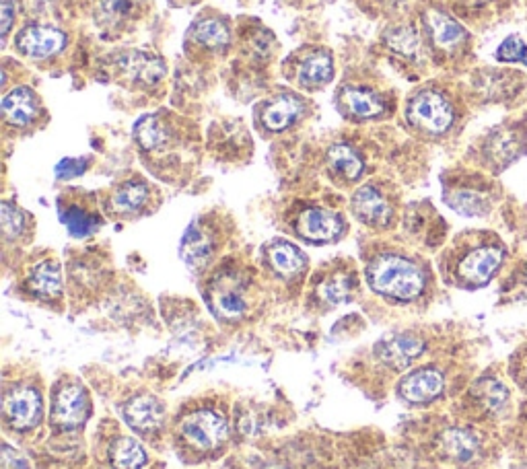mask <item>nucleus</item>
<instances>
[{"label":"nucleus","instance_id":"29","mask_svg":"<svg viewBox=\"0 0 527 469\" xmlns=\"http://www.w3.org/2000/svg\"><path fill=\"white\" fill-rule=\"evenodd\" d=\"M441 449L443 453L453 459V461H460V463H468L478 455L480 443L478 439L472 435L470 430L464 428H449L441 435Z\"/></svg>","mask_w":527,"mask_h":469},{"label":"nucleus","instance_id":"19","mask_svg":"<svg viewBox=\"0 0 527 469\" xmlns=\"http://www.w3.org/2000/svg\"><path fill=\"white\" fill-rule=\"evenodd\" d=\"M425 29L429 33L433 46L445 52L460 48L468 38L466 29L458 21L437 9H429L425 13Z\"/></svg>","mask_w":527,"mask_h":469},{"label":"nucleus","instance_id":"14","mask_svg":"<svg viewBox=\"0 0 527 469\" xmlns=\"http://www.w3.org/2000/svg\"><path fill=\"white\" fill-rule=\"evenodd\" d=\"M215 251H217V239L213 231H210V227H206L200 221L190 225L180 245V254L188 264V268L192 270L206 268L210 262H213Z\"/></svg>","mask_w":527,"mask_h":469},{"label":"nucleus","instance_id":"39","mask_svg":"<svg viewBox=\"0 0 527 469\" xmlns=\"http://www.w3.org/2000/svg\"><path fill=\"white\" fill-rule=\"evenodd\" d=\"M379 3H381V7H390L394 11H400V9L410 7L414 0H379Z\"/></svg>","mask_w":527,"mask_h":469},{"label":"nucleus","instance_id":"15","mask_svg":"<svg viewBox=\"0 0 527 469\" xmlns=\"http://www.w3.org/2000/svg\"><path fill=\"white\" fill-rule=\"evenodd\" d=\"M445 381L443 375L435 369H420L414 373H408L400 385L398 393L406 404H429L437 400L443 393Z\"/></svg>","mask_w":527,"mask_h":469},{"label":"nucleus","instance_id":"24","mask_svg":"<svg viewBox=\"0 0 527 469\" xmlns=\"http://www.w3.org/2000/svg\"><path fill=\"white\" fill-rule=\"evenodd\" d=\"M60 219L75 237H87L101 227V216L79 200H60Z\"/></svg>","mask_w":527,"mask_h":469},{"label":"nucleus","instance_id":"6","mask_svg":"<svg viewBox=\"0 0 527 469\" xmlns=\"http://www.w3.org/2000/svg\"><path fill=\"white\" fill-rule=\"evenodd\" d=\"M408 122L427 134H443L453 124V107L449 99L437 91H420L408 103Z\"/></svg>","mask_w":527,"mask_h":469},{"label":"nucleus","instance_id":"1","mask_svg":"<svg viewBox=\"0 0 527 469\" xmlns=\"http://www.w3.org/2000/svg\"><path fill=\"white\" fill-rule=\"evenodd\" d=\"M371 291L392 301H414L425 291V274L412 260L398 254L375 256L367 266Z\"/></svg>","mask_w":527,"mask_h":469},{"label":"nucleus","instance_id":"8","mask_svg":"<svg viewBox=\"0 0 527 469\" xmlns=\"http://www.w3.org/2000/svg\"><path fill=\"white\" fill-rule=\"evenodd\" d=\"M66 46V35L50 25H27L15 38V48L27 58L44 60L56 56Z\"/></svg>","mask_w":527,"mask_h":469},{"label":"nucleus","instance_id":"2","mask_svg":"<svg viewBox=\"0 0 527 469\" xmlns=\"http://www.w3.org/2000/svg\"><path fill=\"white\" fill-rule=\"evenodd\" d=\"M206 299L221 321H241L252 309V280L239 270H223L210 280Z\"/></svg>","mask_w":527,"mask_h":469},{"label":"nucleus","instance_id":"35","mask_svg":"<svg viewBox=\"0 0 527 469\" xmlns=\"http://www.w3.org/2000/svg\"><path fill=\"white\" fill-rule=\"evenodd\" d=\"M449 204H451V208H455L462 214H468V216H476V214H482L486 210L484 198L476 192H455L449 198Z\"/></svg>","mask_w":527,"mask_h":469},{"label":"nucleus","instance_id":"23","mask_svg":"<svg viewBox=\"0 0 527 469\" xmlns=\"http://www.w3.org/2000/svg\"><path fill=\"white\" fill-rule=\"evenodd\" d=\"M27 288L33 297L52 301L62 295V274H60V264L56 260H44L38 266H33L29 278H27Z\"/></svg>","mask_w":527,"mask_h":469},{"label":"nucleus","instance_id":"32","mask_svg":"<svg viewBox=\"0 0 527 469\" xmlns=\"http://www.w3.org/2000/svg\"><path fill=\"white\" fill-rule=\"evenodd\" d=\"M385 46L396 54L414 58L420 52V35L412 25H396L385 31Z\"/></svg>","mask_w":527,"mask_h":469},{"label":"nucleus","instance_id":"16","mask_svg":"<svg viewBox=\"0 0 527 469\" xmlns=\"http://www.w3.org/2000/svg\"><path fill=\"white\" fill-rule=\"evenodd\" d=\"M427 344L410 334H400L385 338L375 346V354L383 365H388L392 369H406L410 367L414 360L425 352Z\"/></svg>","mask_w":527,"mask_h":469},{"label":"nucleus","instance_id":"21","mask_svg":"<svg viewBox=\"0 0 527 469\" xmlns=\"http://www.w3.org/2000/svg\"><path fill=\"white\" fill-rule=\"evenodd\" d=\"M264 254H266L270 268L283 278L299 276L307 266V258H305L303 251L285 239H276V241L268 243L264 249Z\"/></svg>","mask_w":527,"mask_h":469},{"label":"nucleus","instance_id":"3","mask_svg":"<svg viewBox=\"0 0 527 469\" xmlns=\"http://www.w3.org/2000/svg\"><path fill=\"white\" fill-rule=\"evenodd\" d=\"M229 437L225 414L210 406H200L184 414L178 422V439L194 453H215Z\"/></svg>","mask_w":527,"mask_h":469},{"label":"nucleus","instance_id":"36","mask_svg":"<svg viewBox=\"0 0 527 469\" xmlns=\"http://www.w3.org/2000/svg\"><path fill=\"white\" fill-rule=\"evenodd\" d=\"M497 60L501 62H527V46L519 35H509V38L499 46Z\"/></svg>","mask_w":527,"mask_h":469},{"label":"nucleus","instance_id":"26","mask_svg":"<svg viewBox=\"0 0 527 469\" xmlns=\"http://www.w3.org/2000/svg\"><path fill=\"white\" fill-rule=\"evenodd\" d=\"M134 140L138 142V147L143 151L159 153L171 142V130L159 114L145 116V118H140L134 126Z\"/></svg>","mask_w":527,"mask_h":469},{"label":"nucleus","instance_id":"27","mask_svg":"<svg viewBox=\"0 0 527 469\" xmlns=\"http://www.w3.org/2000/svg\"><path fill=\"white\" fill-rule=\"evenodd\" d=\"M328 167L342 182H357L365 171L361 155L346 142L332 144L328 151Z\"/></svg>","mask_w":527,"mask_h":469},{"label":"nucleus","instance_id":"42","mask_svg":"<svg viewBox=\"0 0 527 469\" xmlns=\"http://www.w3.org/2000/svg\"><path fill=\"white\" fill-rule=\"evenodd\" d=\"M178 3L182 5V3H192V0H178Z\"/></svg>","mask_w":527,"mask_h":469},{"label":"nucleus","instance_id":"33","mask_svg":"<svg viewBox=\"0 0 527 469\" xmlns=\"http://www.w3.org/2000/svg\"><path fill=\"white\" fill-rule=\"evenodd\" d=\"M474 395L478 404L486 410V412H501L509 400V393L507 387L503 383H499L497 379H482L480 383H476Z\"/></svg>","mask_w":527,"mask_h":469},{"label":"nucleus","instance_id":"22","mask_svg":"<svg viewBox=\"0 0 527 469\" xmlns=\"http://www.w3.org/2000/svg\"><path fill=\"white\" fill-rule=\"evenodd\" d=\"M190 38L204 50H225L231 44V29L225 19L217 15L200 17L190 29Z\"/></svg>","mask_w":527,"mask_h":469},{"label":"nucleus","instance_id":"5","mask_svg":"<svg viewBox=\"0 0 527 469\" xmlns=\"http://www.w3.org/2000/svg\"><path fill=\"white\" fill-rule=\"evenodd\" d=\"M91 414V400L87 389L77 381H64L58 385L52 410H50V422L56 430H75L81 428Z\"/></svg>","mask_w":527,"mask_h":469},{"label":"nucleus","instance_id":"28","mask_svg":"<svg viewBox=\"0 0 527 469\" xmlns=\"http://www.w3.org/2000/svg\"><path fill=\"white\" fill-rule=\"evenodd\" d=\"M97 17L103 25L120 29L143 13L147 0H95Z\"/></svg>","mask_w":527,"mask_h":469},{"label":"nucleus","instance_id":"20","mask_svg":"<svg viewBox=\"0 0 527 469\" xmlns=\"http://www.w3.org/2000/svg\"><path fill=\"white\" fill-rule=\"evenodd\" d=\"M3 114L9 124L17 128L31 126L42 114V105L38 95H35L29 87H17L3 99Z\"/></svg>","mask_w":527,"mask_h":469},{"label":"nucleus","instance_id":"11","mask_svg":"<svg viewBox=\"0 0 527 469\" xmlns=\"http://www.w3.org/2000/svg\"><path fill=\"white\" fill-rule=\"evenodd\" d=\"M503 249L495 245H484L472 249L458 264V274L466 284L482 286L497 274L503 264Z\"/></svg>","mask_w":527,"mask_h":469},{"label":"nucleus","instance_id":"10","mask_svg":"<svg viewBox=\"0 0 527 469\" xmlns=\"http://www.w3.org/2000/svg\"><path fill=\"white\" fill-rule=\"evenodd\" d=\"M116 68L122 72V77L136 83V85H145L153 87L163 81L167 75V66L165 60L153 54L145 52H126L116 58Z\"/></svg>","mask_w":527,"mask_h":469},{"label":"nucleus","instance_id":"4","mask_svg":"<svg viewBox=\"0 0 527 469\" xmlns=\"http://www.w3.org/2000/svg\"><path fill=\"white\" fill-rule=\"evenodd\" d=\"M44 400L38 387L33 385H13L5 391L3 398V418L5 424L15 432H29L42 422Z\"/></svg>","mask_w":527,"mask_h":469},{"label":"nucleus","instance_id":"30","mask_svg":"<svg viewBox=\"0 0 527 469\" xmlns=\"http://www.w3.org/2000/svg\"><path fill=\"white\" fill-rule=\"evenodd\" d=\"M110 463L114 469H145L149 455L136 439L118 437L110 447Z\"/></svg>","mask_w":527,"mask_h":469},{"label":"nucleus","instance_id":"18","mask_svg":"<svg viewBox=\"0 0 527 469\" xmlns=\"http://www.w3.org/2000/svg\"><path fill=\"white\" fill-rule=\"evenodd\" d=\"M124 420L140 435H149V432H155L163 424L165 408L155 395L140 393L124 406Z\"/></svg>","mask_w":527,"mask_h":469},{"label":"nucleus","instance_id":"31","mask_svg":"<svg viewBox=\"0 0 527 469\" xmlns=\"http://www.w3.org/2000/svg\"><path fill=\"white\" fill-rule=\"evenodd\" d=\"M355 276L353 274H346V272H334L330 274L318 288L320 297L330 303V305H338L342 301H348L350 295L355 293Z\"/></svg>","mask_w":527,"mask_h":469},{"label":"nucleus","instance_id":"38","mask_svg":"<svg viewBox=\"0 0 527 469\" xmlns=\"http://www.w3.org/2000/svg\"><path fill=\"white\" fill-rule=\"evenodd\" d=\"M13 17H15V7H13V0H3V35L7 38L11 25H13Z\"/></svg>","mask_w":527,"mask_h":469},{"label":"nucleus","instance_id":"12","mask_svg":"<svg viewBox=\"0 0 527 469\" xmlns=\"http://www.w3.org/2000/svg\"><path fill=\"white\" fill-rule=\"evenodd\" d=\"M305 114V103L293 93H280L264 101L260 110V124L268 132H283L291 128Z\"/></svg>","mask_w":527,"mask_h":469},{"label":"nucleus","instance_id":"34","mask_svg":"<svg viewBox=\"0 0 527 469\" xmlns=\"http://www.w3.org/2000/svg\"><path fill=\"white\" fill-rule=\"evenodd\" d=\"M3 233L7 241H17L29 231V216L15 204H3Z\"/></svg>","mask_w":527,"mask_h":469},{"label":"nucleus","instance_id":"41","mask_svg":"<svg viewBox=\"0 0 527 469\" xmlns=\"http://www.w3.org/2000/svg\"><path fill=\"white\" fill-rule=\"evenodd\" d=\"M266 469H285V467H278V465H272V467H266Z\"/></svg>","mask_w":527,"mask_h":469},{"label":"nucleus","instance_id":"37","mask_svg":"<svg viewBox=\"0 0 527 469\" xmlns=\"http://www.w3.org/2000/svg\"><path fill=\"white\" fill-rule=\"evenodd\" d=\"M89 163L87 159H64L56 165V177L58 179H73L87 171Z\"/></svg>","mask_w":527,"mask_h":469},{"label":"nucleus","instance_id":"25","mask_svg":"<svg viewBox=\"0 0 527 469\" xmlns=\"http://www.w3.org/2000/svg\"><path fill=\"white\" fill-rule=\"evenodd\" d=\"M332 77H334L332 56L324 50L313 52L311 56H307L297 70V81L307 91L326 87L332 81Z\"/></svg>","mask_w":527,"mask_h":469},{"label":"nucleus","instance_id":"7","mask_svg":"<svg viewBox=\"0 0 527 469\" xmlns=\"http://www.w3.org/2000/svg\"><path fill=\"white\" fill-rule=\"evenodd\" d=\"M295 231L301 239L322 245V243L338 241L344 235L346 225L338 212L313 206V208H305L303 212H299Z\"/></svg>","mask_w":527,"mask_h":469},{"label":"nucleus","instance_id":"17","mask_svg":"<svg viewBox=\"0 0 527 469\" xmlns=\"http://www.w3.org/2000/svg\"><path fill=\"white\" fill-rule=\"evenodd\" d=\"M340 110L344 116L367 122L385 114V101L379 93L365 87H344L340 93Z\"/></svg>","mask_w":527,"mask_h":469},{"label":"nucleus","instance_id":"40","mask_svg":"<svg viewBox=\"0 0 527 469\" xmlns=\"http://www.w3.org/2000/svg\"><path fill=\"white\" fill-rule=\"evenodd\" d=\"M458 3H462L466 7H482V5L490 3V0H458Z\"/></svg>","mask_w":527,"mask_h":469},{"label":"nucleus","instance_id":"13","mask_svg":"<svg viewBox=\"0 0 527 469\" xmlns=\"http://www.w3.org/2000/svg\"><path fill=\"white\" fill-rule=\"evenodd\" d=\"M353 212L361 223H365L367 227H373V229L390 227V223L394 219L392 204L375 186H363L355 192Z\"/></svg>","mask_w":527,"mask_h":469},{"label":"nucleus","instance_id":"9","mask_svg":"<svg viewBox=\"0 0 527 469\" xmlns=\"http://www.w3.org/2000/svg\"><path fill=\"white\" fill-rule=\"evenodd\" d=\"M155 190L143 182V179H128V182L116 186L110 196V208L120 219H136L147 214L153 206Z\"/></svg>","mask_w":527,"mask_h":469}]
</instances>
